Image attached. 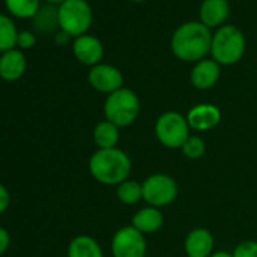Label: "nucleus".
Wrapping results in <instances>:
<instances>
[{
    "label": "nucleus",
    "instance_id": "2eb2a0df",
    "mask_svg": "<svg viewBox=\"0 0 257 257\" xmlns=\"http://www.w3.org/2000/svg\"><path fill=\"white\" fill-rule=\"evenodd\" d=\"M26 56L20 49H13L0 55V77L7 82H16L26 73Z\"/></svg>",
    "mask_w": 257,
    "mask_h": 257
},
{
    "label": "nucleus",
    "instance_id": "c756f323",
    "mask_svg": "<svg viewBox=\"0 0 257 257\" xmlns=\"http://www.w3.org/2000/svg\"><path fill=\"white\" fill-rule=\"evenodd\" d=\"M46 2L49 4V5H55V7H59L61 4H64L65 0H46Z\"/></svg>",
    "mask_w": 257,
    "mask_h": 257
},
{
    "label": "nucleus",
    "instance_id": "a211bd4d",
    "mask_svg": "<svg viewBox=\"0 0 257 257\" xmlns=\"http://www.w3.org/2000/svg\"><path fill=\"white\" fill-rule=\"evenodd\" d=\"M67 254L68 257H103V251L98 242L94 237L85 234L76 236L70 242Z\"/></svg>",
    "mask_w": 257,
    "mask_h": 257
},
{
    "label": "nucleus",
    "instance_id": "0eeeda50",
    "mask_svg": "<svg viewBox=\"0 0 257 257\" xmlns=\"http://www.w3.org/2000/svg\"><path fill=\"white\" fill-rule=\"evenodd\" d=\"M179 194L176 180L168 174H152L143 182V200L152 207H164L171 204Z\"/></svg>",
    "mask_w": 257,
    "mask_h": 257
},
{
    "label": "nucleus",
    "instance_id": "f3484780",
    "mask_svg": "<svg viewBox=\"0 0 257 257\" xmlns=\"http://www.w3.org/2000/svg\"><path fill=\"white\" fill-rule=\"evenodd\" d=\"M92 140H94V144L98 147V150L115 149L119 141V127L107 119L100 121L94 127Z\"/></svg>",
    "mask_w": 257,
    "mask_h": 257
},
{
    "label": "nucleus",
    "instance_id": "cd10ccee",
    "mask_svg": "<svg viewBox=\"0 0 257 257\" xmlns=\"http://www.w3.org/2000/svg\"><path fill=\"white\" fill-rule=\"evenodd\" d=\"M70 38H71V37H70L68 34L62 32V31H59V32H56V34H55V41H56V44H59V46H65V44H68Z\"/></svg>",
    "mask_w": 257,
    "mask_h": 257
},
{
    "label": "nucleus",
    "instance_id": "412c9836",
    "mask_svg": "<svg viewBox=\"0 0 257 257\" xmlns=\"http://www.w3.org/2000/svg\"><path fill=\"white\" fill-rule=\"evenodd\" d=\"M8 13L17 19H34L41 8V0H5Z\"/></svg>",
    "mask_w": 257,
    "mask_h": 257
},
{
    "label": "nucleus",
    "instance_id": "9d476101",
    "mask_svg": "<svg viewBox=\"0 0 257 257\" xmlns=\"http://www.w3.org/2000/svg\"><path fill=\"white\" fill-rule=\"evenodd\" d=\"M73 55L80 64L94 67L97 64H101V59L104 56V47L97 37L85 34L73 40Z\"/></svg>",
    "mask_w": 257,
    "mask_h": 257
},
{
    "label": "nucleus",
    "instance_id": "ddd939ff",
    "mask_svg": "<svg viewBox=\"0 0 257 257\" xmlns=\"http://www.w3.org/2000/svg\"><path fill=\"white\" fill-rule=\"evenodd\" d=\"M228 0H203L198 10L200 22L209 29H219L221 26L227 25L225 22L228 20Z\"/></svg>",
    "mask_w": 257,
    "mask_h": 257
},
{
    "label": "nucleus",
    "instance_id": "c85d7f7f",
    "mask_svg": "<svg viewBox=\"0 0 257 257\" xmlns=\"http://www.w3.org/2000/svg\"><path fill=\"white\" fill-rule=\"evenodd\" d=\"M210 257H233V254L228 251H216V252H212Z\"/></svg>",
    "mask_w": 257,
    "mask_h": 257
},
{
    "label": "nucleus",
    "instance_id": "9b49d317",
    "mask_svg": "<svg viewBox=\"0 0 257 257\" xmlns=\"http://www.w3.org/2000/svg\"><path fill=\"white\" fill-rule=\"evenodd\" d=\"M186 119L191 128L197 132H207L216 127L221 121V110L212 103H200L189 109Z\"/></svg>",
    "mask_w": 257,
    "mask_h": 257
},
{
    "label": "nucleus",
    "instance_id": "39448f33",
    "mask_svg": "<svg viewBox=\"0 0 257 257\" xmlns=\"http://www.w3.org/2000/svg\"><path fill=\"white\" fill-rule=\"evenodd\" d=\"M92 8L86 0H65L58 7L59 31L71 38L88 34L92 26Z\"/></svg>",
    "mask_w": 257,
    "mask_h": 257
},
{
    "label": "nucleus",
    "instance_id": "f03ea898",
    "mask_svg": "<svg viewBox=\"0 0 257 257\" xmlns=\"http://www.w3.org/2000/svg\"><path fill=\"white\" fill-rule=\"evenodd\" d=\"M91 176L101 185L118 186L125 182L132 171V161L119 149L97 150L88 164Z\"/></svg>",
    "mask_w": 257,
    "mask_h": 257
},
{
    "label": "nucleus",
    "instance_id": "b1692460",
    "mask_svg": "<svg viewBox=\"0 0 257 257\" xmlns=\"http://www.w3.org/2000/svg\"><path fill=\"white\" fill-rule=\"evenodd\" d=\"M233 257H257V242L255 240H243L240 242L234 251Z\"/></svg>",
    "mask_w": 257,
    "mask_h": 257
},
{
    "label": "nucleus",
    "instance_id": "7c9ffc66",
    "mask_svg": "<svg viewBox=\"0 0 257 257\" xmlns=\"http://www.w3.org/2000/svg\"><path fill=\"white\" fill-rule=\"evenodd\" d=\"M131 2H135V4H143V2H147V0H131Z\"/></svg>",
    "mask_w": 257,
    "mask_h": 257
},
{
    "label": "nucleus",
    "instance_id": "7ed1b4c3",
    "mask_svg": "<svg viewBox=\"0 0 257 257\" xmlns=\"http://www.w3.org/2000/svg\"><path fill=\"white\" fill-rule=\"evenodd\" d=\"M246 49V40L243 32L234 25H224L213 32L210 56L215 62L222 65L237 64Z\"/></svg>",
    "mask_w": 257,
    "mask_h": 257
},
{
    "label": "nucleus",
    "instance_id": "5701e85b",
    "mask_svg": "<svg viewBox=\"0 0 257 257\" xmlns=\"http://www.w3.org/2000/svg\"><path fill=\"white\" fill-rule=\"evenodd\" d=\"M182 152L183 155L191 159V161H197V159H201L206 153V144L203 141V138L200 137H195V135H191L185 144L182 146Z\"/></svg>",
    "mask_w": 257,
    "mask_h": 257
},
{
    "label": "nucleus",
    "instance_id": "aec40b11",
    "mask_svg": "<svg viewBox=\"0 0 257 257\" xmlns=\"http://www.w3.org/2000/svg\"><path fill=\"white\" fill-rule=\"evenodd\" d=\"M19 31L16 23L7 14H0V53L10 52L17 47Z\"/></svg>",
    "mask_w": 257,
    "mask_h": 257
},
{
    "label": "nucleus",
    "instance_id": "dca6fc26",
    "mask_svg": "<svg viewBox=\"0 0 257 257\" xmlns=\"http://www.w3.org/2000/svg\"><path fill=\"white\" fill-rule=\"evenodd\" d=\"M132 225L144 234H152L164 225V213L158 207H143L134 215Z\"/></svg>",
    "mask_w": 257,
    "mask_h": 257
},
{
    "label": "nucleus",
    "instance_id": "6ab92c4d",
    "mask_svg": "<svg viewBox=\"0 0 257 257\" xmlns=\"http://www.w3.org/2000/svg\"><path fill=\"white\" fill-rule=\"evenodd\" d=\"M34 20V29L38 34H52L59 29V20H58V7L55 5H44L40 8V11L35 14Z\"/></svg>",
    "mask_w": 257,
    "mask_h": 257
},
{
    "label": "nucleus",
    "instance_id": "4be33fe9",
    "mask_svg": "<svg viewBox=\"0 0 257 257\" xmlns=\"http://www.w3.org/2000/svg\"><path fill=\"white\" fill-rule=\"evenodd\" d=\"M116 197L124 204H135L143 200V183L137 180H125L116 186Z\"/></svg>",
    "mask_w": 257,
    "mask_h": 257
},
{
    "label": "nucleus",
    "instance_id": "bb28decb",
    "mask_svg": "<svg viewBox=\"0 0 257 257\" xmlns=\"http://www.w3.org/2000/svg\"><path fill=\"white\" fill-rule=\"evenodd\" d=\"M10 243H11V236H10L8 230L0 227V255L10 248Z\"/></svg>",
    "mask_w": 257,
    "mask_h": 257
},
{
    "label": "nucleus",
    "instance_id": "a878e982",
    "mask_svg": "<svg viewBox=\"0 0 257 257\" xmlns=\"http://www.w3.org/2000/svg\"><path fill=\"white\" fill-rule=\"evenodd\" d=\"M10 203H11V194L5 185L0 183V215L7 212V209L10 207Z\"/></svg>",
    "mask_w": 257,
    "mask_h": 257
},
{
    "label": "nucleus",
    "instance_id": "6e6552de",
    "mask_svg": "<svg viewBox=\"0 0 257 257\" xmlns=\"http://www.w3.org/2000/svg\"><path fill=\"white\" fill-rule=\"evenodd\" d=\"M110 249L113 257H146L147 240L146 234L134 225H125L115 231Z\"/></svg>",
    "mask_w": 257,
    "mask_h": 257
},
{
    "label": "nucleus",
    "instance_id": "1a4fd4ad",
    "mask_svg": "<svg viewBox=\"0 0 257 257\" xmlns=\"http://www.w3.org/2000/svg\"><path fill=\"white\" fill-rule=\"evenodd\" d=\"M88 82L95 91L109 95L122 88L124 76L116 67L110 64H97L91 67L88 73Z\"/></svg>",
    "mask_w": 257,
    "mask_h": 257
},
{
    "label": "nucleus",
    "instance_id": "f257e3e1",
    "mask_svg": "<svg viewBox=\"0 0 257 257\" xmlns=\"http://www.w3.org/2000/svg\"><path fill=\"white\" fill-rule=\"evenodd\" d=\"M212 37V31L200 20H189L173 32L170 47L177 59L195 64L210 55Z\"/></svg>",
    "mask_w": 257,
    "mask_h": 257
},
{
    "label": "nucleus",
    "instance_id": "4468645a",
    "mask_svg": "<svg viewBox=\"0 0 257 257\" xmlns=\"http://www.w3.org/2000/svg\"><path fill=\"white\" fill-rule=\"evenodd\" d=\"M213 236L207 228L197 227L185 239V252L188 257H210L213 251Z\"/></svg>",
    "mask_w": 257,
    "mask_h": 257
},
{
    "label": "nucleus",
    "instance_id": "393cba45",
    "mask_svg": "<svg viewBox=\"0 0 257 257\" xmlns=\"http://www.w3.org/2000/svg\"><path fill=\"white\" fill-rule=\"evenodd\" d=\"M37 43V37L34 32L31 31H22L19 32V37H17V47L20 50H28V49H32Z\"/></svg>",
    "mask_w": 257,
    "mask_h": 257
},
{
    "label": "nucleus",
    "instance_id": "423d86ee",
    "mask_svg": "<svg viewBox=\"0 0 257 257\" xmlns=\"http://www.w3.org/2000/svg\"><path fill=\"white\" fill-rule=\"evenodd\" d=\"M189 124L186 116L176 110H167L159 115L155 124V135L167 149H182L189 135Z\"/></svg>",
    "mask_w": 257,
    "mask_h": 257
},
{
    "label": "nucleus",
    "instance_id": "f8f14e48",
    "mask_svg": "<svg viewBox=\"0 0 257 257\" xmlns=\"http://www.w3.org/2000/svg\"><path fill=\"white\" fill-rule=\"evenodd\" d=\"M219 76H221V65L215 62L212 58H206L194 64L189 79L194 88L204 91L213 88L219 80Z\"/></svg>",
    "mask_w": 257,
    "mask_h": 257
},
{
    "label": "nucleus",
    "instance_id": "20e7f679",
    "mask_svg": "<svg viewBox=\"0 0 257 257\" xmlns=\"http://www.w3.org/2000/svg\"><path fill=\"white\" fill-rule=\"evenodd\" d=\"M103 110L107 121L118 127H127L138 118L141 101L135 91L122 86L106 97Z\"/></svg>",
    "mask_w": 257,
    "mask_h": 257
}]
</instances>
